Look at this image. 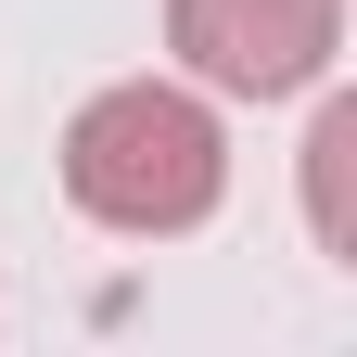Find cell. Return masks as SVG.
Wrapping results in <instances>:
<instances>
[{
    "label": "cell",
    "mask_w": 357,
    "mask_h": 357,
    "mask_svg": "<svg viewBox=\"0 0 357 357\" xmlns=\"http://www.w3.org/2000/svg\"><path fill=\"white\" fill-rule=\"evenodd\" d=\"M166 38L178 64L230 102H281V89L332 77L344 52V0H166Z\"/></svg>",
    "instance_id": "obj_2"
},
{
    "label": "cell",
    "mask_w": 357,
    "mask_h": 357,
    "mask_svg": "<svg viewBox=\"0 0 357 357\" xmlns=\"http://www.w3.org/2000/svg\"><path fill=\"white\" fill-rule=\"evenodd\" d=\"M344 178H357V89H332V102H319V128H306V230H319V255H357Z\"/></svg>",
    "instance_id": "obj_3"
},
{
    "label": "cell",
    "mask_w": 357,
    "mask_h": 357,
    "mask_svg": "<svg viewBox=\"0 0 357 357\" xmlns=\"http://www.w3.org/2000/svg\"><path fill=\"white\" fill-rule=\"evenodd\" d=\"M64 192H77V217H102V230H128V243L204 230L217 192H230V141H217L204 89H178V77L89 89L77 128H64Z\"/></svg>",
    "instance_id": "obj_1"
}]
</instances>
